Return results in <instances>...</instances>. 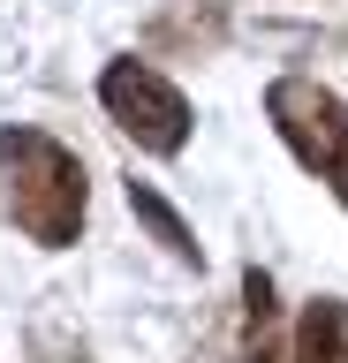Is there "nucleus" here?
I'll use <instances>...</instances> for the list:
<instances>
[{
  "label": "nucleus",
  "mask_w": 348,
  "mask_h": 363,
  "mask_svg": "<svg viewBox=\"0 0 348 363\" xmlns=\"http://www.w3.org/2000/svg\"><path fill=\"white\" fill-rule=\"evenodd\" d=\"M84 159L46 129H0V212L23 227L38 250H69L84 235Z\"/></svg>",
  "instance_id": "1"
},
{
  "label": "nucleus",
  "mask_w": 348,
  "mask_h": 363,
  "mask_svg": "<svg viewBox=\"0 0 348 363\" xmlns=\"http://www.w3.org/2000/svg\"><path fill=\"white\" fill-rule=\"evenodd\" d=\"M265 121L310 174L348 204V99L325 91L318 76H273L265 84Z\"/></svg>",
  "instance_id": "2"
},
{
  "label": "nucleus",
  "mask_w": 348,
  "mask_h": 363,
  "mask_svg": "<svg viewBox=\"0 0 348 363\" xmlns=\"http://www.w3.org/2000/svg\"><path fill=\"white\" fill-rule=\"evenodd\" d=\"M99 106H106V121H114L121 136H137V152H159L174 159L189 144V99L174 84H167L152 61H106V76H99Z\"/></svg>",
  "instance_id": "3"
},
{
  "label": "nucleus",
  "mask_w": 348,
  "mask_h": 363,
  "mask_svg": "<svg viewBox=\"0 0 348 363\" xmlns=\"http://www.w3.org/2000/svg\"><path fill=\"white\" fill-rule=\"evenodd\" d=\"M273 325H280V303H273V272H242V303H235V340L220 363H273Z\"/></svg>",
  "instance_id": "4"
},
{
  "label": "nucleus",
  "mask_w": 348,
  "mask_h": 363,
  "mask_svg": "<svg viewBox=\"0 0 348 363\" xmlns=\"http://www.w3.org/2000/svg\"><path fill=\"white\" fill-rule=\"evenodd\" d=\"M288 363H348V303L341 295H310V303H303Z\"/></svg>",
  "instance_id": "5"
},
{
  "label": "nucleus",
  "mask_w": 348,
  "mask_h": 363,
  "mask_svg": "<svg viewBox=\"0 0 348 363\" xmlns=\"http://www.w3.org/2000/svg\"><path fill=\"white\" fill-rule=\"evenodd\" d=\"M129 212H137V220L152 227V235H159V242L174 250L182 265H205V250H197V235H189V220H182V212H174V204L159 197V189H152V182H129Z\"/></svg>",
  "instance_id": "6"
}]
</instances>
